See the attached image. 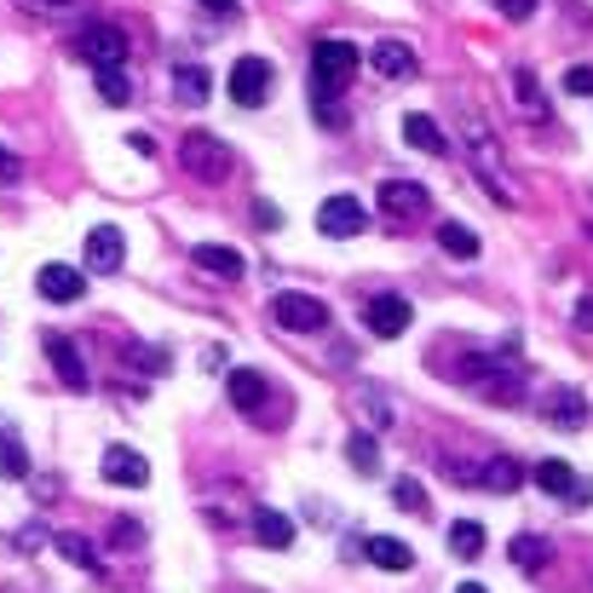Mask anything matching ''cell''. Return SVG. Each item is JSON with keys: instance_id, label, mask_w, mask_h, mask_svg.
Masks as SVG:
<instances>
[{"instance_id": "obj_1", "label": "cell", "mask_w": 593, "mask_h": 593, "mask_svg": "<svg viewBox=\"0 0 593 593\" xmlns=\"http://www.w3.org/2000/svg\"><path fill=\"white\" fill-rule=\"evenodd\" d=\"M357 63H364V52H357L352 41H317L312 47V110L323 127H346V105H340V92L346 81L357 76Z\"/></svg>"}, {"instance_id": "obj_2", "label": "cell", "mask_w": 593, "mask_h": 593, "mask_svg": "<svg viewBox=\"0 0 593 593\" xmlns=\"http://www.w3.org/2000/svg\"><path fill=\"white\" fill-rule=\"evenodd\" d=\"M455 116H461V150H467V161L478 168L484 190L496 196L502 208H513V202H518V190H513V179H507V168H502V150H496V134H490V121H484L473 105H461Z\"/></svg>"}, {"instance_id": "obj_3", "label": "cell", "mask_w": 593, "mask_h": 593, "mask_svg": "<svg viewBox=\"0 0 593 593\" xmlns=\"http://www.w3.org/2000/svg\"><path fill=\"white\" fill-rule=\"evenodd\" d=\"M179 168H185L196 185H219V179L230 174V145L196 127V134L179 139Z\"/></svg>"}, {"instance_id": "obj_4", "label": "cell", "mask_w": 593, "mask_h": 593, "mask_svg": "<svg viewBox=\"0 0 593 593\" xmlns=\"http://www.w3.org/2000/svg\"><path fill=\"white\" fill-rule=\"evenodd\" d=\"M271 323L288 328V335H323V328H328V306L317 300V294L283 288V294H271Z\"/></svg>"}, {"instance_id": "obj_5", "label": "cell", "mask_w": 593, "mask_h": 593, "mask_svg": "<svg viewBox=\"0 0 593 593\" xmlns=\"http://www.w3.org/2000/svg\"><path fill=\"white\" fill-rule=\"evenodd\" d=\"M76 52L92 63V70H121L127 52H134V41H127L116 23H87L81 36H76Z\"/></svg>"}, {"instance_id": "obj_6", "label": "cell", "mask_w": 593, "mask_h": 593, "mask_svg": "<svg viewBox=\"0 0 593 593\" xmlns=\"http://www.w3.org/2000/svg\"><path fill=\"white\" fill-rule=\"evenodd\" d=\"M225 92L237 98L243 110H259V105L271 98V63H266V58H254V52H248V58H237V63H230Z\"/></svg>"}, {"instance_id": "obj_7", "label": "cell", "mask_w": 593, "mask_h": 593, "mask_svg": "<svg viewBox=\"0 0 593 593\" xmlns=\"http://www.w3.org/2000/svg\"><path fill=\"white\" fill-rule=\"evenodd\" d=\"M426 208H433L426 185H415V179H386L380 185V214L392 225H415V219H426Z\"/></svg>"}, {"instance_id": "obj_8", "label": "cell", "mask_w": 593, "mask_h": 593, "mask_svg": "<svg viewBox=\"0 0 593 593\" xmlns=\"http://www.w3.org/2000/svg\"><path fill=\"white\" fill-rule=\"evenodd\" d=\"M317 230L346 243V237H357V230H369V208L357 202V196H328V202L317 208Z\"/></svg>"}, {"instance_id": "obj_9", "label": "cell", "mask_w": 593, "mask_h": 593, "mask_svg": "<svg viewBox=\"0 0 593 593\" xmlns=\"http://www.w3.org/2000/svg\"><path fill=\"white\" fill-rule=\"evenodd\" d=\"M364 323H369V335H375V340H398L404 328L415 323V312H409L404 294H375V300L364 306Z\"/></svg>"}, {"instance_id": "obj_10", "label": "cell", "mask_w": 593, "mask_h": 593, "mask_svg": "<svg viewBox=\"0 0 593 593\" xmlns=\"http://www.w3.org/2000/svg\"><path fill=\"white\" fill-rule=\"evenodd\" d=\"M121 259H127V237L116 225H92L87 230V271L92 277H110V271H121Z\"/></svg>"}, {"instance_id": "obj_11", "label": "cell", "mask_w": 593, "mask_h": 593, "mask_svg": "<svg viewBox=\"0 0 593 593\" xmlns=\"http://www.w3.org/2000/svg\"><path fill=\"white\" fill-rule=\"evenodd\" d=\"M98 473H105L110 484H121V490H139V484H150V461L139 449H127V444H110Z\"/></svg>"}, {"instance_id": "obj_12", "label": "cell", "mask_w": 593, "mask_h": 593, "mask_svg": "<svg viewBox=\"0 0 593 593\" xmlns=\"http://www.w3.org/2000/svg\"><path fill=\"white\" fill-rule=\"evenodd\" d=\"M542 415L553 426H565V433H576V426L587 421V398L576 386H547V398H542Z\"/></svg>"}, {"instance_id": "obj_13", "label": "cell", "mask_w": 593, "mask_h": 593, "mask_svg": "<svg viewBox=\"0 0 593 593\" xmlns=\"http://www.w3.org/2000/svg\"><path fill=\"white\" fill-rule=\"evenodd\" d=\"M41 346H47V357H52L58 380L70 386V392H87V364H81V352L63 340V335H41Z\"/></svg>"}, {"instance_id": "obj_14", "label": "cell", "mask_w": 593, "mask_h": 593, "mask_svg": "<svg viewBox=\"0 0 593 593\" xmlns=\"http://www.w3.org/2000/svg\"><path fill=\"white\" fill-rule=\"evenodd\" d=\"M36 288L47 294V300H58V306H70V300H81V294H87V277H81L76 266H41Z\"/></svg>"}, {"instance_id": "obj_15", "label": "cell", "mask_w": 593, "mask_h": 593, "mask_svg": "<svg viewBox=\"0 0 593 593\" xmlns=\"http://www.w3.org/2000/svg\"><path fill=\"white\" fill-rule=\"evenodd\" d=\"M230 404H237L243 415H259V409H266V375H259V369H230Z\"/></svg>"}, {"instance_id": "obj_16", "label": "cell", "mask_w": 593, "mask_h": 593, "mask_svg": "<svg viewBox=\"0 0 593 593\" xmlns=\"http://www.w3.org/2000/svg\"><path fill=\"white\" fill-rule=\"evenodd\" d=\"M196 266L214 271V277H225V283H237V277L248 271V259H243L237 248H225V243H202V248H196Z\"/></svg>"}, {"instance_id": "obj_17", "label": "cell", "mask_w": 593, "mask_h": 593, "mask_svg": "<svg viewBox=\"0 0 593 593\" xmlns=\"http://www.w3.org/2000/svg\"><path fill=\"white\" fill-rule=\"evenodd\" d=\"M490 369H496V375L484 380V392H490V398L518 404V398H524V364H513V357H507V364H502V357H490Z\"/></svg>"}, {"instance_id": "obj_18", "label": "cell", "mask_w": 593, "mask_h": 593, "mask_svg": "<svg viewBox=\"0 0 593 593\" xmlns=\"http://www.w3.org/2000/svg\"><path fill=\"white\" fill-rule=\"evenodd\" d=\"M369 63H375L380 76H392V81H398V76H415L409 41H375V47H369Z\"/></svg>"}, {"instance_id": "obj_19", "label": "cell", "mask_w": 593, "mask_h": 593, "mask_svg": "<svg viewBox=\"0 0 593 593\" xmlns=\"http://www.w3.org/2000/svg\"><path fill=\"white\" fill-rule=\"evenodd\" d=\"M364 559H369V565H380V571H409V565H415L409 542H398V536H369V542H364Z\"/></svg>"}, {"instance_id": "obj_20", "label": "cell", "mask_w": 593, "mask_h": 593, "mask_svg": "<svg viewBox=\"0 0 593 593\" xmlns=\"http://www.w3.org/2000/svg\"><path fill=\"white\" fill-rule=\"evenodd\" d=\"M174 92H179V105H208V92H214V76L202 70V63H179L174 70Z\"/></svg>"}, {"instance_id": "obj_21", "label": "cell", "mask_w": 593, "mask_h": 593, "mask_svg": "<svg viewBox=\"0 0 593 593\" xmlns=\"http://www.w3.org/2000/svg\"><path fill=\"white\" fill-rule=\"evenodd\" d=\"M0 478H29V449L12 421H0Z\"/></svg>"}, {"instance_id": "obj_22", "label": "cell", "mask_w": 593, "mask_h": 593, "mask_svg": "<svg viewBox=\"0 0 593 593\" xmlns=\"http://www.w3.org/2000/svg\"><path fill=\"white\" fill-rule=\"evenodd\" d=\"M478 484H484V490H502V496H507V490L524 484V467H518L513 455H490L484 467H478Z\"/></svg>"}, {"instance_id": "obj_23", "label": "cell", "mask_w": 593, "mask_h": 593, "mask_svg": "<svg viewBox=\"0 0 593 593\" xmlns=\"http://www.w3.org/2000/svg\"><path fill=\"white\" fill-rule=\"evenodd\" d=\"M438 248H444L449 259H478V230H467L461 219H444V225H438Z\"/></svg>"}, {"instance_id": "obj_24", "label": "cell", "mask_w": 593, "mask_h": 593, "mask_svg": "<svg viewBox=\"0 0 593 593\" xmlns=\"http://www.w3.org/2000/svg\"><path fill=\"white\" fill-rule=\"evenodd\" d=\"M254 536L283 553V547H294V524H288L277 507H259V513H254Z\"/></svg>"}, {"instance_id": "obj_25", "label": "cell", "mask_w": 593, "mask_h": 593, "mask_svg": "<svg viewBox=\"0 0 593 593\" xmlns=\"http://www.w3.org/2000/svg\"><path fill=\"white\" fill-rule=\"evenodd\" d=\"M346 461H352V473L380 478V444H375V433H352L346 438Z\"/></svg>"}, {"instance_id": "obj_26", "label": "cell", "mask_w": 593, "mask_h": 593, "mask_svg": "<svg viewBox=\"0 0 593 593\" xmlns=\"http://www.w3.org/2000/svg\"><path fill=\"white\" fill-rule=\"evenodd\" d=\"M513 92H518V110L531 121H547V98H542V81L536 70H513Z\"/></svg>"}, {"instance_id": "obj_27", "label": "cell", "mask_w": 593, "mask_h": 593, "mask_svg": "<svg viewBox=\"0 0 593 593\" xmlns=\"http://www.w3.org/2000/svg\"><path fill=\"white\" fill-rule=\"evenodd\" d=\"M404 139L421 150V156H444V134L433 116H404Z\"/></svg>"}, {"instance_id": "obj_28", "label": "cell", "mask_w": 593, "mask_h": 593, "mask_svg": "<svg viewBox=\"0 0 593 593\" xmlns=\"http://www.w3.org/2000/svg\"><path fill=\"white\" fill-rule=\"evenodd\" d=\"M444 542H449V553H455V559H484V524H473V518H455Z\"/></svg>"}, {"instance_id": "obj_29", "label": "cell", "mask_w": 593, "mask_h": 593, "mask_svg": "<svg viewBox=\"0 0 593 593\" xmlns=\"http://www.w3.org/2000/svg\"><path fill=\"white\" fill-rule=\"evenodd\" d=\"M531 478H536V490H547V496H565V502H571V490H576L571 467H565V461H553V455L536 461V473H531Z\"/></svg>"}, {"instance_id": "obj_30", "label": "cell", "mask_w": 593, "mask_h": 593, "mask_svg": "<svg viewBox=\"0 0 593 593\" xmlns=\"http://www.w3.org/2000/svg\"><path fill=\"white\" fill-rule=\"evenodd\" d=\"M547 559H553V547H547L542 536H513V565H518V571H542Z\"/></svg>"}, {"instance_id": "obj_31", "label": "cell", "mask_w": 593, "mask_h": 593, "mask_svg": "<svg viewBox=\"0 0 593 593\" xmlns=\"http://www.w3.org/2000/svg\"><path fill=\"white\" fill-rule=\"evenodd\" d=\"M392 502H398L404 513H426V484L421 478H398L392 484Z\"/></svg>"}, {"instance_id": "obj_32", "label": "cell", "mask_w": 593, "mask_h": 593, "mask_svg": "<svg viewBox=\"0 0 593 593\" xmlns=\"http://www.w3.org/2000/svg\"><path fill=\"white\" fill-rule=\"evenodd\" d=\"M18 12H29V18H70L76 0H18Z\"/></svg>"}, {"instance_id": "obj_33", "label": "cell", "mask_w": 593, "mask_h": 593, "mask_svg": "<svg viewBox=\"0 0 593 593\" xmlns=\"http://www.w3.org/2000/svg\"><path fill=\"white\" fill-rule=\"evenodd\" d=\"M98 98H105V105H127V76L121 70H98Z\"/></svg>"}, {"instance_id": "obj_34", "label": "cell", "mask_w": 593, "mask_h": 593, "mask_svg": "<svg viewBox=\"0 0 593 593\" xmlns=\"http://www.w3.org/2000/svg\"><path fill=\"white\" fill-rule=\"evenodd\" d=\"M58 547L70 553V565H87V571H98V559H92V542H81V536H58Z\"/></svg>"}, {"instance_id": "obj_35", "label": "cell", "mask_w": 593, "mask_h": 593, "mask_svg": "<svg viewBox=\"0 0 593 593\" xmlns=\"http://www.w3.org/2000/svg\"><path fill=\"white\" fill-rule=\"evenodd\" d=\"M565 92L593 98V70H587V63H571V70H565Z\"/></svg>"}, {"instance_id": "obj_36", "label": "cell", "mask_w": 593, "mask_h": 593, "mask_svg": "<svg viewBox=\"0 0 593 593\" xmlns=\"http://www.w3.org/2000/svg\"><path fill=\"white\" fill-rule=\"evenodd\" d=\"M496 7H502V18L524 23V18H531V12H536V0H496Z\"/></svg>"}, {"instance_id": "obj_37", "label": "cell", "mask_w": 593, "mask_h": 593, "mask_svg": "<svg viewBox=\"0 0 593 593\" xmlns=\"http://www.w3.org/2000/svg\"><path fill=\"white\" fill-rule=\"evenodd\" d=\"M18 179H23V161L12 150H0V185H18Z\"/></svg>"}, {"instance_id": "obj_38", "label": "cell", "mask_w": 593, "mask_h": 593, "mask_svg": "<svg viewBox=\"0 0 593 593\" xmlns=\"http://www.w3.org/2000/svg\"><path fill=\"white\" fill-rule=\"evenodd\" d=\"M254 219H259V230H277V225H283V214H277L271 202H254Z\"/></svg>"}, {"instance_id": "obj_39", "label": "cell", "mask_w": 593, "mask_h": 593, "mask_svg": "<svg viewBox=\"0 0 593 593\" xmlns=\"http://www.w3.org/2000/svg\"><path fill=\"white\" fill-rule=\"evenodd\" d=\"M127 145H134L139 156H156V139H150V134H127Z\"/></svg>"}, {"instance_id": "obj_40", "label": "cell", "mask_w": 593, "mask_h": 593, "mask_svg": "<svg viewBox=\"0 0 593 593\" xmlns=\"http://www.w3.org/2000/svg\"><path fill=\"white\" fill-rule=\"evenodd\" d=\"M576 328H593V294H582V306H576Z\"/></svg>"}, {"instance_id": "obj_41", "label": "cell", "mask_w": 593, "mask_h": 593, "mask_svg": "<svg viewBox=\"0 0 593 593\" xmlns=\"http://www.w3.org/2000/svg\"><path fill=\"white\" fill-rule=\"evenodd\" d=\"M208 12H219V18H237V0H202Z\"/></svg>"}, {"instance_id": "obj_42", "label": "cell", "mask_w": 593, "mask_h": 593, "mask_svg": "<svg viewBox=\"0 0 593 593\" xmlns=\"http://www.w3.org/2000/svg\"><path fill=\"white\" fill-rule=\"evenodd\" d=\"M455 593H484V587H478V582H461V587H455Z\"/></svg>"}]
</instances>
